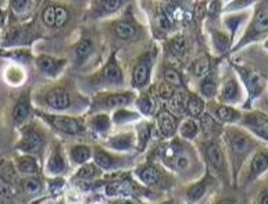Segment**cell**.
Segmentation results:
<instances>
[{
	"mask_svg": "<svg viewBox=\"0 0 268 204\" xmlns=\"http://www.w3.org/2000/svg\"><path fill=\"white\" fill-rule=\"evenodd\" d=\"M225 142H227L229 156H231L233 174L236 176L248 157L254 155V149L257 147V142L250 132L239 130L235 126L225 131Z\"/></svg>",
	"mask_w": 268,
	"mask_h": 204,
	"instance_id": "cell-1",
	"label": "cell"
},
{
	"mask_svg": "<svg viewBox=\"0 0 268 204\" xmlns=\"http://www.w3.org/2000/svg\"><path fill=\"white\" fill-rule=\"evenodd\" d=\"M236 70L243 81L245 88L248 90V101L245 105V109H250L254 100L258 99L264 93V90L267 89V80L261 74H258L257 71L250 70L246 67H236Z\"/></svg>",
	"mask_w": 268,
	"mask_h": 204,
	"instance_id": "cell-2",
	"label": "cell"
},
{
	"mask_svg": "<svg viewBox=\"0 0 268 204\" xmlns=\"http://www.w3.org/2000/svg\"><path fill=\"white\" fill-rule=\"evenodd\" d=\"M268 32V7H260L256 14H254L253 20L248 27V31L243 35L240 43L236 47H242L243 45L253 42V40L258 39L260 36H263L264 34Z\"/></svg>",
	"mask_w": 268,
	"mask_h": 204,
	"instance_id": "cell-3",
	"label": "cell"
},
{
	"mask_svg": "<svg viewBox=\"0 0 268 204\" xmlns=\"http://www.w3.org/2000/svg\"><path fill=\"white\" fill-rule=\"evenodd\" d=\"M240 124L252 135L268 143V117L258 111H250L242 117Z\"/></svg>",
	"mask_w": 268,
	"mask_h": 204,
	"instance_id": "cell-4",
	"label": "cell"
},
{
	"mask_svg": "<svg viewBox=\"0 0 268 204\" xmlns=\"http://www.w3.org/2000/svg\"><path fill=\"white\" fill-rule=\"evenodd\" d=\"M45 118L49 121L52 126L56 130L61 131L68 135H78L84 132V125L80 121L75 120L72 117H65V115H45Z\"/></svg>",
	"mask_w": 268,
	"mask_h": 204,
	"instance_id": "cell-5",
	"label": "cell"
},
{
	"mask_svg": "<svg viewBox=\"0 0 268 204\" xmlns=\"http://www.w3.org/2000/svg\"><path fill=\"white\" fill-rule=\"evenodd\" d=\"M268 169V150H257L249 163L248 180L254 181Z\"/></svg>",
	"mask_w": 268,
	"mask_h": 204,
	"instance_id": "cell-6",
	"label": "cell"
},
{
	"mask_svg": "<svg viewBox=\"0 0 268 204\" xmlns=\"http://www.w3.org/2000/svg\"><path fill=\"white\" fill-rule=\"evenodd\" d=\"M240 95H242L240 84L235 76H229L224 81L223 88L220 92V100L223 103H236L242 97Z\"/></svg>",
	"mask_w": 268,
	"mask_h": 204,
	"instance_id": "cell-7",
	"label": "cell"
},
{
	"mask_svg": "<svg viewBox=\"0 0 268 204\" xmlns=\"http://www.w3.org/2000/svg\"><path fill=\"white\" fill-rule=\"evenodd\" d=\"M206 156H207V161H209L210 167L213 168L214 172L220 174L224 169V165H225V159H224V153L221 146L215 142H211V143L207 146V150H206Z\"/></svg>",
	"mask_w": 268,
	"mask_h": 204,
	"instance_id": "cell-8",
	"label": "cell"
},
{
	"mask_svg": "<svg viewBox=\"0 0 268 204\" xmlns=\"http://www.w3.org/2000/svg\"><path fill=\"white\" fill-rule=\"evenodd\" d=\"M42 143H43V136L38 131L27 128L24 131V136H22V139H21L20 144H18V149L30 153V151L39 149Z\"/></svg>",
	"mask_w": 268,
	"mask_h": 204,
	"instance_id": "cell-9",
	"label": "cell"
},
{
	"mask_svg": "<svg viewBox=\"0 0 268 204\" xmlns=\"http://www.w3.org/2000/svg\"><path fill=\"white\" fill-rule=\"evenodd\" d=\"M46 103L55 110H65L71 105V96L63 89L50 90L46 95Z\"/></svg>",
	"mask_w": 268,
	"mask_h": 204,
	"instance_id": "cell-10",
	"label": "cell"
},
{
	"mask_svg": "<svg viewBox=\"0 0 268 204\" xmlns=\"http://www.w3.org/2000/svg\"><path fill=\"white\" fill-rule=\"evenodd\" d=\"M214 114L217 117V120L225 124H235V122H240L242 121V113L238 111L233 107H229L227 105H220L214 110Z\"/></svg>",
	"mask_w": 268,
	"mask_h": 204,
	"instance_id": "cell-11",
	"label": "cell"
},
{
	"mask_svg": "<svg viewBox=\"0 0 268 204\" xmlns=\"http://www.w3.org/2000/svg\"><path fill=\"white\" fill-rule=\"evenodd\" d=\"M150 74V61L143 60L135 65L134 74H132V81L136 88H142L146 85L148 80H149Z\"/></svg>",
	"mask_w": 268,
	"mask_h": 204,
	"instance_id": "cell-12",
	"label": "cell"
},
{
	"mask_svg": "<svg viewBox=\"0 0 268 204\" xmlns=\"http://www.w3.org/2000/svg\"><path fill=\"white\" fill-rule=\"evenodd\" d=\"M36 64L40 68V71H43L45 74L49 75H56L61 70V67H63L61 61L52 59L49 56H39L38 60H36Z\"/></svg>",
	"mask_w": 268,
	"mask_h": 204,
	"instance_id": "cell-13",
	"label": "cell"
},
{
	"mask_svg": "<svg viewBox=\"0 0 268 204\" xmlns=\"http://www.w3.org/2000/svg\"><path fill=\"white\" fill-rule=\"evenodd\" d=\"M159 128L164 138H171L175 134V118L169 113H161L159 115Z\"/></svg>",
	"mask_w": 268,
	"mask_h": 204,
	"instance_id": "cell-14",
	"label": "cell"
},
{
	"mask_svg": "<svg viewBox=\"0 0 268 204\" xmlns=\"http://www.w3.org/2000/svg\"><path fill=\"white\" fill-rule=\"evenodd\" d=\"M17 169L20 171L21 174L27 175H34L38 172V161L35 157L32 156H22L20 159L17 160Z\"/></svg>",
	"mask_w": 268,
	"mask_h": 204,
	"instance_id": "cell-15",
	"label": "cell"
},
{
	"mask_svg": "<svg viewBox=\"0 0 268 204\" xmlns=\"http://www.w3.org/2000/svg\"><path fill=\"white\" fill-rule=\"evenodd\" d=\"M103 76L106 78V81L113 82V84H119L123 81V72L119 70L118 64L115 63L114 56L109 60V63L106 64L105 70H103Z\"/></svg>",
	"mask_w": 268,
	"mask_h": 204,
	"instance_id": "cell-16",
	"label": "cell"
},
{
	"mask_svg": "<svg viewBox=\"0 0 268 204\" xmlns=\"http://www.w3.org/2000/svg\"><path fill=\"white\" fill-rule=\"evenodd\" d=\"M131 100H132L131 93H114V95L106 96L103 105L109 109H117V107H124V106L129 105Z\"/></svg>",
	"mask_w": 268,
	"mask_h": 204,
	"instance_id": "cell-17",
	"label": "cell"
},
{
	"mask_svg": "<svg viewBox=\"0 0 268 204\" xmlns=\"http://www.w3.org/2000/svg\"><path fill=\"white\" fill-rule=\"evenodd\" d=\"M138 176L139 180L146 185H156L160 181V172L157 168H154L152 165H146L138 171Z\"/></svg>",
	"mask_w": 268,
	"mask_h": 204,
	"instance_id": "cell-18",
	"label": "cell"
},
{
	"mask_svg": "<svg viewBox=\"0 0 268 204\" xmlns=\"http://www.w3.org/2000/svg\"><path fill=\"white\" fill-rule=\"evenodd\" d=\"M114 32L121 39H131L136 35V28L128 21H117L114 24Z\"/></svg>",
	"mask_w": 268,
	"mask_h": 204,
	"instance_id": "cell-19",
	"label": "cell"
},
{
	"mask_svg": "<svg viewBox=\"0 0 268 204\" xmlns=\"http://www.w3.org/2000/svg\"><path fill=\"white\" fill-rule=\"evenodd\" d=\"M186 111L192 117H202L204 111V101L196 95H189L186 100Z\"/></svg>",
	"mask_w": 268,
	"mask_h": 204,
	"instance_id": "cell-20",
	"label": "cell"
},
{
	"mask_svg": "<svg viewBox=\"0 0 268 204\" xmlns=\"http://www.w3.org/2000/svg\"><path fill=\"white\" fill-rule=\"evenodd\" d=\"M47 169L50 174H61L65 169V161L63 156L60 155L59 150H55L52 156H50L49 161H47Z\"/></svg>",
	"mask_w": 268,
	"mask_h": 204,
	"instance_id": "cell-21",
	"label": "cell"
},
{
	"mask_svg": "<svg viewBox=\"0 0 268 204\" xmlns=\"http://www.w3.org/2000/svg\"><path fill=\"white\" fill-rule=\"evenodd\" d=\"M129 193H132V185L127 184V182L110 184L106 186L107 196H128Z\"/></svg>",
	"mask_w": 268,
	"mask_h": 204,
	"instance_id": "cell-22",
	"label": "cell"
},
{
	"mask_svg": "<svg viewBox=\"0 0 268 204\" xmlns=\"http://www.w3.org/2000/svg\"><path fill=\"white\" fill-rule=\"evenodd\" d=\"M94 163H96L98 167H100V168L103 169H113L115 165H117L114 157L107 155V153L103 151V150L96 151V155H94Z\"/></svg>",
	"mask_w": 268,
	"mask_h": 204,
	"instance_id": "cell-23",
	"label": "cell"
},
{
	"mask_svg": "<svg viewBox=\"0 0 268 204\" xmlns=\"http://www.w3.org/2000/svg\"><path fill=\"white\" fill-rule=\"evenodd\" d=\"M186 100L188 96L185 95L184 92H175L173 99L169 100V107L177 114H182L184 111H186Z\"/></svg>",
	"mask_w": 268,
	"mask_h": 204,
	"instance_id": "cell-24",
	"label": "cell"
},
{
	"mask_svg": "<svg viewBox=\"0 0 268 204\" xmlns=\"http://www.w3.org/2000/svg\"><path fill=\"white\" fill-rule=\"evenodd\" d=\"M90 149L88 146H75L71 149V157L77 164H85L90 159Z\"/></svg>",
	"mask_w": 268,
	"mask_h": 204,
	"instance_id": "cell-25",
	"label": "cell"
},
{
	"mask_svg": "<svg viewBox=\"0 0 268 204\" xmlns=\"http://www.w3.org/2000/svg\"><path fill=\"white\" fill-rule=\"evenodd\" d=\"M30 115V106L25 100H21L15 105L14 110H13V120L17 124H21L27 120V117Z\"/></svg>",
	"mask_w": 268,
	"mask_h": 204,
	"instance_id": "cell-26",
	"label": "cell"
},
{
	"mask_svg": "<svg viewBox=\"0 0 268 204\" xmlns=\"http://www.w3.org/2000/svg\"><path fill=\"white\" fill-rule=\"evenodd\" d=\"M132 135L131 134H123L119 136H115L113 139L110 140V146L114 147L115 150H127L132 146Z\"/></svg>",
	"mask_w": 268,
	"mask_h": 204,
	"instance_id": "cell-27",
	"label": "cell"
},
{
	"mask_svg": "<svg viewBox=\"0 0 268 204\" xmlns=\"http://www.w3.org/2000/svg\"><path fill=\"white\" fill-rule=\"evenodd\" d=\"M93 52V45H92V42L89 39H82L78 43V45L75 46V57L78 59L80 61L85 60L86 57H89L90 53Z\"/></svg>",
	"mask_w": 268,
	"mask_h": 204,
	"instance_id": "cell-28",
	"label": "cell"
},
{
	"mask_svg": "<svg viewBox=\"0 0 268 204\" xmlns=\"http://www.w3.org/2000/svg\"><path fill=\"white\" fill-rule=\"evenodd\" d=\"M90 128L93 131H96V132H106V131L110 130V125H111V122H110V118L107 117V115L105 114H99L96 115V117H93L92 120H90Z\"/></svg>",
	"mask_w": 268,
	"mask_h": 204,
	"instance_id": "cell-29",
	"label": "cell"
},
{
	"mask_svg": "<svg viewBox=\"0 0 268 204\" xmlns=\"http://www.w3.org/2000/svg\"><path fill=\"white\" fill-rule=\"evenodd\" d=\"M190 71H192V74L194 76H206V75L209 74L210 71V60L209 59H206V57H202V59H199L192 64L190 67Z\"/></svg>",
	"mask_w": 268,
	"mask_h": 204,
	"instance_id": "cell-30",
	"label": "cell"
},
{
	"mask_svg": "<svg viewBox=\"0 0 268 204\" xmlns=\"http://www.w3.org/2000/svg\"><path fill=\"white\" fill-rule=\"evenodd\" d=\"M199 126L196 125V122L192 120H186L182 122V125L179 126V134L185 139H193L194 136L198 135Z\"/></svg>",
	"mask_w": 268,
	"mask_h": 204,
	"instance_id": "cell-31",
	"label": "cell"
},
{
	"mask_svg": "<svg viewBox=\"0 0 268 204\" xmlns=\"http://www.w3.org/2000/svg\"><path fill=\"white\" fill-rule=\"evenodd\" d=\"M22 188H24V192L27 194H38L42 189V185H40V181L38 178L30 176V178L22 181Z\"/></svg>",
	"mask_w": 268,
	"mask_h": 204,
	"instance_id": "cell-32",
	"label": "cell"
},
{
	"mask_svg": "<svg viewBox=\"0 0 268 204\" xmlns=\"http://www.w3.org/2000/svg\"><path fill=\"white\" fill-rule=\"evenodd\" d=\"M164 81L171 85V86H174L175 89L179 88V86H182V76L174 68H168V70L164 71Z\"/></svg>",
	"mask_w": 268,
	"mask_h": 204,
	"instance_id": "cell-33",
	"label": "cell"
},
{
	"mask_svg": "<svg viewBox=\"0 0 268 204\" xmlns=\"http://www.w3.org/2000/svg\"><path fill=\"white\" fill-rule=\"evenodd\" d=\"M169 49H171V52H173L174 55L182 56L185 55L186 50H188V42H186V39H185L184 36H178V38L171 40Z\"/></svg>",
	"mask_w": 268,
	"mask_h": 204,
	"instance_id": "cell-34",
	"label": "cell"
},
{
	"mask_svg": "<svg viewBox=\"0 0 268 204\" xmlns=\"http://www.w3.org/2000/svg\"><path fill=\"white\" fill-rule=\"evenodd\" d=\"M98 175H100V169L99 167L93 164L84 165L78 171V178H81V180H92V178H96Z\"/></svg>",
	"mask_w": 268,
	"mask_h": 204,
	"instance_id": "cell-35",
	"label": "cell"
},
{
	"mask_svg": "<svg viewBox=\"0 0 268 204\" xmlns=\"http://www.w3.org/2000/svg\"><path fill=\"white\" fill-rule=\"evenodd\" d=\"M204 193H206V185L200 182V184H196L192 188H189L188 197L190 201H198L203 197Z\"/></svg>",
	"mask_w": 268,
	"mask_h": 204,
	"instance_id": "cell-36",
	"label": "cell"
},
{
	"mask_svg": "<svg viewBox=\"0 0 268 204\" xmlns=\"http://www.w3.org/2000/svg\"><path fill=\"white\" fill-rule=\"evenodd\" d=\"M113 118H114L115 122H118V124H124V122H129V121L136 120V118H138V114H135V113H132V111H128V110L121 109L115 113Z\"/></svg>",
	"mask_w": 268,
	"mask_h": 204,
	"instance_id": "cell-37",
	"label": "cell"
},
{
	"mask_svg": "<svg viewBox=\"0 0 268 204\" xmlns=\"http://www.w3.org/2000/svg\"><path fill=\"white\" fill-rule=\"evenodd\" d=\"M14 175H15L14 167H13L9 161L2 160V161H0V176L6 181H11L14 178Z\"/></svg>",
	"mask_w": 268,
	"mask_h": 204,
	"instance_id": "cell-38",
	"label": "cell"
},
{
	"mask_svg": "<svg viewBox=\"0 0 268 204\" xmlns=\"http://www.w3.org/2000/svg\"><path fill=\"white\" fill-rule=\"evenodd\" d=\"M202 93L204 96H207V97H213L215 93H217V85L214 82L213 78H206V80L202 82Z\"/></svg>",
	"mask_w": 268,
	"mask_h": 204,
	"instance_id": "cell-39",
	"label": "cell"
},
{
	"mask_svg": "<svg viewBox=\"0 0 268 204\" xmlns=\"http://www.w3.org/2000/svg\"><path fill=\"white\" fill-rule=\"evenodd\" d=\"M138 107H139V110L143 113V114L149 115L153 113L154 101L150 99L149 96H142V97L138 100Z\"/></svg>",
	"mask_w": 268,
	"mask_h": 204,
	"instance_id": "cell-40",
	"label": "cell"
},
{
	"mask_svg": "<svg viewBox=\"0 0 268 204\" xmlns=\"http://www.w3.org/2000/svg\"><path fill=\"white\" fill-rule=\"evenodd\" d=\"M42 21L47 27H56V6L46 7L45 11L42 13Z\"/></svg>",
	"mask_w": 268,
	"mask_h": 204,
	"instance_id": "cell-41",
	"label": "cell"
},
{
	"mask_svg": "<svg viewBox=\"0 0 268 204\" xmlns=\"http://www.w3.org/2000/svg\"><path fill=\"white\" fill-rule=\"evenodd\" d=\"M174 163L175 167L179 169V171H185V169L189 168V165H190V157L186 153H175L174 156Z\"/></svg>",
	"mask_w": 268,
	"mask_h": 204,
	"instance_id": "cell-42",
	"label": "cell"
},
{
	"mask_svg": "<svg viewBox=\"0 0 268 204\" xmlns=\"http://www.w3.org/2000/svg\"><path fill=\"white\" fill-rule=\"evenodd\" d=\"M175 92H177V89H175L174 86H171L167 82H163L159 86V96L164 100H168L169 101V100L173 99V96L175 95Z\"/></svg>",
	"mask_w": 268,
	"mask_h": 204,
	"instance_id": "cell-43",
	"label": "cell"
},
{
	"mask_svg": "<svg viewBox=\"0 0 268 204\" xmlns=\"http://www.w3.org/2000/svg\"><path fill=\"white\" fill-rule=\"evenodd\" d=\"M68 21V11L61 6H56V27H63Z\"/></svg>",
	"mask_w": 268,
	"mask_h": 204,
	"instance_id": "cell-44",
	"label": "cell"
},
{
	"mask_svg": "<svg viewBox=\"0 0 268 204\" xmlns=\"http://www.w3.org/2000/svg\"><path fill=\"white\" fill-rule=\"evenodd\" d=\"M100 6L106 13H114L123 6V2H119V0H106V2H102Z\"/></svg>",
	"mask_w": 268,
	"mask_h": 204,
	"instance_id": "cell-45",
	"label": "cell"
},
{
	"mask_svg": "<svg viewBox=\"0 0 268 204\" xmlns=\"http://www.w3.org/2000/svg\"><path fill=\"white\" fill-rule=\"evenodd\" d=\"M214 43L217 46V49L221 50V52H225V50L228 49L229 39L224 34H217V35L214 36Z\"/></svg>",
	"mask_w": 268,
	"mask_h": 204,
	"instance_id": "cell-46",
	"label": "cell"
},
{
	"mask_svg": "<svg viewBox=\"0 0 268 204\" xmlns=\"http://www.w3.org/2000/svg\"><path fill=\"white\" fill-rule=\"evenodd\" d=\"M200 122H202V128H203L204 131H211V130H214V126H215L214 118L210 114L202 115V118H200Z\"/></svg>",
	"mask_w": 268,
	"mask_h": 204,
	"instance_id": "cell-47",
	"label": "cell"
},
{
	"mask_svg": "<svg viewBox=\"0 0 268 204\" xmlns=\"http://www.w3.org/2000/svg\"><path fill=\"white\" fill-rule=\"evenodd\" d=\"M28 5H30V3H28V2H24V0H15V2H13V3H11L13 9H14V11H17V13H21V11H24Z\"/></svg>",
	"mask_w": 268,
	"mask_h": 204,
	"instance_id": "cell-48",
	"label": "cell"
},
{
	"mask_svg": "<svg viewBox=\"0 0 268 204\" xmlns=\"http://www.w3.org/2000/svg\"><path fill=\"white\" fill-rule=\"evenodd\" d=\"M159 24L163 30H168L169 28V18L167 17V14L159 15Z\"/></svg>",
	"mask_w": 268,
	"mask_h": 204,
	"instance_id": "cell-49",
	"label": "cell"
},
{
	"mask_svg": "<svg viewBox=\"0 0 268 204\" xmlns=\"http://www.w3.org/2000/svg\"><path fill=\"white\" fill-rule=\"evenodd\" d=\"M257 204H268V189L263 190V192L260 193Z\"/></svg>",
	"mask_w": 268,
	"mask_h": 204,
	"instance_id": "cell-50",
	"label": "cell"
},
{
	"mask_svg": "<svg viewBox=\"0 0 268 204\" xmlns=\"http://www.w3.org/2000/svg\"><path fill=\"white\" fill-rule=\"evenodd\" d=\"M215 204H235V201L231 199H223V200H220V201H217Z\"/></svg>",
	"mask_w": 268,
	"mask_h": 204,
	"instance_id": "cell-51",
	"label": "cell"
},
{
	"mask_svg": "<svg viewBox=\"0 0 268 204\" xmlns=\"http://www.w3.org/2000/svg\"><path fill=\"white\" fill-rule=\"evenodd\" d=\"M114 204H134V203H132V201H131V200L119 199V200H117V201H115Z\"/></svg>",
	"mask_w": 268,
	"mask_h": 204,
	"instance_id": "cell-52",
	"label": "cell"
},
{
	"mask_svg": "<svg viewBox=\"0 0 268 204\" xmlns=\"http://www.w3.org/2000/svg\"><path fill=\"white\" fill-rule=\"evenodd\" d=\"M3 20H5V15H3V13L0 11V25L3 24Z\"/></svg>",
	"mask_w": 268,
	"mask_h": 204,
	"instance_id": "cell-53",
	"label": "cell"
},
{
	"mask_svg": "<svg viewBox=\"0 0 268 204\" xmlns=\"http://www.w3.org/2000/svg\"><path fill=\"white\" fill-rule=\"evenodd\" d=\"M264 47H265V50H268V39L264 42Z\"/></svg>",
	"mask_w": 268,
	"mask_h": 204,
	"instance_id": "cell-54",
	"label": "cell"
},
{
	"mask_svg": "<svg viewBox=\"0 0 268 204\" xmlns=\"http://www.w3.org/2000/svg\"><path fill=\"white\" fill-rule=\"evenodd\" d=\"M0 204H5V201H3V200L0 199Z\"/></svg>",
	"mask_w": 268,
	"mask_h": 204,
	"instance_id": "cell-55",
	"label": "cell"
},
{
	"mask_svg": "<svg viewBox=\"0 0 268 204\" xmlns=\"http://www.w3.org/2000/svg\"><path fill=\"white\" fill-rule=\"evenodd\" d=\"M56 204H64L63 201H59V203H56Z\"/></svg>",
	"mask_w": 268,
	"mask_h": 204,
	"instance_id": "cell-56",
	"label": "cell"
}]
</instances>
